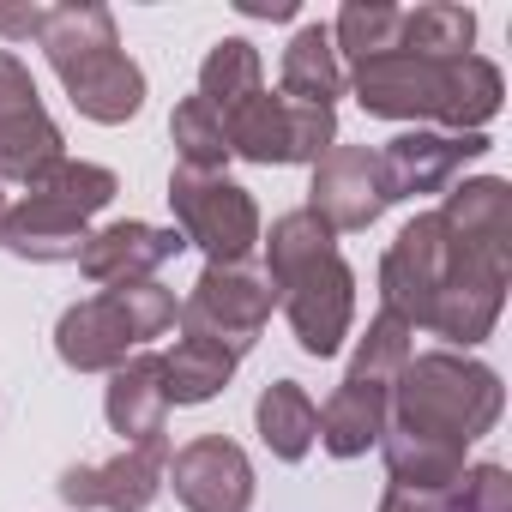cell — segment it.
I'll return each instance as SVG.
<instances>
[{
    "label": "cell",
    "instance_id": "cell-1",
    "mask_svg": "<svg viewBox=\"0 0 512 512\" xmlns=\"http://www.w3.org/2000/svg\"><path fill=\"white\" fill-rule=\"evenodd\" d=\"M506 410V386L488 362L458 350H410L392 380L380 458L392 488L404 494H446L464 476V452L494 434Z\"/></svg>",
    "mask_w": 512,
    "mask_h": 512
},
{
    "label": "cell",
    "instance_id": "cell-30",
    "mask_svg": "<svg viewBox=\"0 0 512 512\" xmlns=\"http://www.w3.org/2000/svg\"><path fill=\"white\" fill-rule=\"evenodd\" d=\"M380 512H446L440 494H404V488H386L380 494Z\"/></svg>",
    "mask_w": 512,
    "mask_h": 512
},
{
    "label": "cell",
    "instance_id": "cell-12",
    "mask_svg": "<svg viewBox=\"0 0 512 512\" xmlns=\"http://www.w3.org/2000/svg\"><path fill=\"white\" fill-rule=\"evenodd\" d=\"M163 476H169V440H145L103 464H67L55 488L73 512H151Z\"/></svg>",
    "mask_w": 512,
    "mask_h": 512
},
{
    "label": "cell",
    "instance_id": "cell-26",
    "mask_svg": "<svg viewBox=\"0 0 512 512\" xmlns=\"http://www.w3.org/2000/svg\"><path fill=\"white\" fill-rule=\"evenodd\" d=\"M169 139H175V157L181 169H223L229 163V139H223V121L205 97H181L175 115H169Z\"/></svg>",
    "mask_w": 512,
    "mask_h": 512
},
{
    "label": "cell",
    "instance_id": "cell-19",
    "mask_svg": "<svg viewBox=\"0 0 512 512\" xmlns=\"http://www.w3.org/2000/svg\"><path fill=\"white\" fill-rule=\"evenodd\" d=\"M386 404H392L386 386H368V380H350L344 374L338 392L320 404V446L332 458H362L386 434Z\"/></svg>",
    "mask_w": 512,
    "mask_h": 512
},
{
    "label": "cell",
    "instance_id": "cell-2",
    "mask_svg": "<svg viewBox=\"0 0 512 512\" xmlns=\"http://www.w3.org/2000/svg\"><path fill=\"white\" fill-rule=\"evenodd\" d=\"M344 91L374 121H434V133H482L500 115L506 79L488 55H410L386 49L344 73Z\"/></svg>",
    "mask_w": 512,
    "mask_h": 512
},
{
    "label": "cell",
    "instance_id": "cell-22",
    "mask_svg": "<svg viewBox=\"0 0 512 512\" xmlns=\"http://www.w3.org/2000/svg\"><path fill=\"white\" fill-rule=\"evenodd\" d=\"M253 428H260L266 452L284 458V464H302L320 440V404L308 398L302 380H272L260 392V404H253Z\"/></svg>",
    "mask_w": 512,
    "mask_h": 512
},
{
    "label": "cell",
    "instance_id": "cell-13",
    "mask_svg": "<svg viewBox=\"0 0 512 512\" xmlns=\"http://www.w3.org/2000/svg\"><path fill=\"white\" fill-rule=\"evenodd\" d=\"M386 175H380V157L368 145H332L320 163H314V181H308V211L332 229V235H362L386 217Z\"/></svg>",
    "mask_w": 512,
    "mask_h": 512
},
{
    "label": "cell",
    "instance_id": "cell-10",
    "mask_svg": "<svg viewBox=\"0 0 512 512\" xmlns=\"http://www.w3.org/2000/svg\"><path fill=\"white\" fill-rule=\"evenodd\" d=\"M272 308H278V290H272V278L260 266H205L199 284L187 290L175 326L205 332L223 350L247 356L253 344H260V332L272 326Z\"/></svg>",
    "mask_w": 512,
    "mask_h": 512
},
{
    "label": "cell",
    "instance_id": "cell-32",
    "mask_svg": "<svg viewBox=\"0 0 512 512\" xmlns=\"http://www.w3.org/2000/svg\"><path fill=\"white\" fill-rule=\"evenodd\" d=\"M7 211H13V199H7V187H0V235H7Z\"/></svg>",
    "mask_w": 512,
    "mask_h": 512
},
{
    "label": "cell",
    "instance_id": "cell-3",
    "mask_svg": "<svg viewBox=\"0 0 512 512\" xmlns=\"http://www.w3.org/2000/svg\"><path fill=\"white\" fill-rule=\"evenodd\" d=\"M266 247V278L278 290V308L302 344V356H338L350 326H356V272L338 253V235L308 211H284L272 217V235H260Z\"/></svg>",
    "mask_w": 512,
    "mask_h": 512
},
{
    "label": "cell",
    "instance_id": "cell-24",
    "mask_svg": "<svg viewBox=\"0 0 512 512\" xmlns=\"http://www.w3.org/2000/svg\"><path fill=\"white\" fill-rule=\"evenodd\" d=\"M398 25H404V7H392V0H344V13L332 25V49H338L344 73L398 49Z\"/></svg>",
    "mask_w": 512,
    "mask_h": 512
},
{
    "label": "cell",
    "instance_id": "cell-7",
    "mask_svg": "<svg viewBox=\"0 0 512 512\" xmlns=\"http://www.w3.org/2000/svg\"><path fill=\"white\" fill-rule=\"evenodd\" d=\"M464 278H494V284H506L512 272L482 266V260H464V253L452 247V235H446V223H440V211H416V217L392 235L386 260H380V314H392V320H404V326L416 332L422 314H428L452 284H464Z\"/></svg>",
    "mask_w": 512,
    "mask_h": 512
},
{
    "label": "cell",
    "instance_id": "cell-23",
    "mask_svg": "<svg viewBox=\"0 0 512 512\" xmlns=\"http://www.w3.org/2000/svg\"><path fill=\"white\" fill-rule=\"evenodd\" d=\"M260 91H266V61H260V49H253L247 37H223V43L205 49L193 97H205L217 109V121H229L241 103H253Z\"/></svg>",
    "mask_w": 512,
    "mask_h": 512
},
{
    "label": "cell",
    "instance_id": "cell-27",
    "mask_svg": "<svg viewBox=\"0 0 512 512\" xmlns=\"http://www.w3.org/2000/svg\"><path fill=\"white\" fill-rule=\"evenodd\" d=\"M416 332L404 326V320H392V314H374L368 320V332L356 338V356H350V380H368V386H386L392 392V380H398V368L410 362V344Z\"/></svg>",
    "mask_w": 512,
    "mask_h": 512
},
{
    "label": "cell",
    "instance_id": "cell-11",
    "mask_svg": "<svg viewBox=\"0 0 512 512\" xmlns=\"http://www.w3.org/2000/svg\"><path fill=\"white\" fill-rule=\"evenodd\" d=\"M61 157H67V139H61L55 115L43 109V91H37L31 67L13 49H0V187L7 181L31 187Z\"/></svg>",
    "mask_w": 512,
    "mask_h": 512
},
{
    "label": "cell",
    "instance_id": "cell-21",
    "mask_svg": "<svg viewBox=\"0 0 512 512\" xmlns=\"http://www.w3.org/2000/svg\"><path fill=\"white\" fill-rule=\"evenodd\" d=\"M278 91L314 109H338L344 97V61L332 49V25H302L278 61Z\"/></svg>",
    "mask_w": 512,
    "mask_h": 512
},
{
    "label": "cell",
    "instance_id": "cell-31",
    "mask_svg": "<svg viewBox=\"0 0 512 512\" xmlns=\"http://www.w3.org/2000/svg\"><path fill=\"white\" fill-rule=\"evenodd\" d=\"M247 19H296V0H235Z\"/></svg>",
    "mask_w": 512,
    "mask_h": 512
},
{
    "label": "cell",
    "instance_id": "cell-14",
    "mask_svg": "<svg viewBox=\"0 0 512 512\" xmlns=\"http://www.w3.org/2000/svg\"><path fill=\"white\" fill-rule=\"evenodd\" d=\"M380 175H386V199H428V193H446L464 163L488 157V133H434V127H410L398 139H386L380 151Z\"/></svg>",
    "mask_w": 512,
    "mask_h": 512
},
{
    "label": "cell",
    "instance_id": "cell-29",
    "mask_svg": "<svg viewBox=\"0 0 512 512\" xmlns=\"http://www.w3.org/2000/svg\"><path fill=\"white\" fill-rule=\"evenodd\" d=\"M43 13L49 7H0V31H7V37H37L43 31Z\"/></svg>",
    "mask_w": 512,
    "mask_h": 512
},
{
    "label": "cell",
    "instance_id": "cell-15",
    "mask_svg": "<svg viewBox=\"0 0 512 512\" xmlns=\"http://www.w3.org/2000/svg\"><path fill=\"white\" fill-rule=\"evenodd\" d=\"M163 488H175V500L187 512H247L253 506V458L229 434H199L181 452H169Z\"/></svg>",
    "mask_w": 512,
    "mask_h": 512
},
{
    "label": "cell",
    "instance_id": "cell-4",
    "mask_svg": "<svg viewBox=\"0 0 512 512\" xmlns=\"http://www.w3.org/2000/svg\"><path fill=\"white\" fill-rule=\"evenodd\" d=\"M55 79L67 85L73 109L97 127H127L145 109V73L139 61L121 49L115 13L97 7V0H79V7H49L43 31H37Z\"/></svg>",
    "mask_w": 512,
    "mask_h": 512
},
{
    "label": "cell",
    "instance_id": "cell-20",
    "mask_svg": "<svg viewBox=\"0 0 512 512\" xmlns=\"http://www.w3.org/2000/svg\"><path fill=\"white\" fill-rule=\"evenodd\" d=\"M235 350H223L217 338H205V332H187L181 326V338L163 350V392H169V410L181 404H211L229 380H235Z\"/></svg>",
    "mask_w": 512,
    "mask_h": 512
},
{
    "label": "cell",
    "instance_id": "cell-5",
    "mask_svg": "<svg viewBox=\"0 0 512 512\" xmlns=\"http://www.w3.org/2000/svg\"><path fill=\"white\" fill-rule=\"evenodd\" d=\"M115 193H121V175L115 169L85 163V157H61L7 211V235H0V247L19 253V260H31V266H67V260H79V253H85L91 217Z\"/></svg>",
    "mask_w": 512,
    "mask_h": 512
},
{
    "label": "cell",
    "instance_id": "cell-6",
    "mask_svg": "<svg viewBox=\"0 0 512 512\" xmlns=\"http://www.w3.org/2000/svg\"><path fill=\"white\" fill-rule=\"evenodd\" d=\"M181 302L163 284H127V290H97L73 302L55 320V356L73 374H115L127 356H139L151 338L175 332Z\"/></svg>",
    "mask_w": 512,
    "mask_h": 512
},
{
    "label": "cell",
    "instance_id": "cell-9",
    "mask_svg": "<svg viewBox=\"0 0 512 512\" xmlns=\"http://www.w3.org/2000/svg\"><path fill=\"white\" fill-rule=\"evenodd\" d=\"M223 139H229V157H247L260 169L320 163L338 145V109H314L284 91H260L223 121Z\"/></svg>",
    "mask_w": 512,
    "mask_h": 512
},
{
    "label": "cell",
    "instance_id": "cell-25",
    "mask_svg": "<svg viewBox=\"0 0 512 512\" xmlns=\"http://www.w3.org/2000/svg\"><path fill=\"white\" fill-rule=\"evenodd\" d=\"M470 43H476V13L470 7H452V0L404 7L398 49H410V55H470Z\"/></svg>",
    "mask_w": 512,
    "mask_h": 512
},
{
    "label": "cell",
    "instance_id": "cell-17",
    "mask_svg": "<svg viewBox=\"0 0 512 512\" xmlns=\"http://www.w3.org/2000/svg\"><path fill=\"white\" fill-rule=\"evenodd\" d=\"M440 223H446V235L464 260L512 272V181H500V175L452 181L446 205H440Z\"/></svg>",
    "mask_w": 512,
    "mask_h": 512
},
{
    "label": "cell",
    "instance_id": "cell-16",
    "mask_svg": "<svg viewBox=\"0 0 512 512\" xmlns=\"http://www.w3.org/2000/svg\"><path fill=\"white\" fill-rule=\"evenodd\" d=\"M187 241L163 223H145V217H121V223H103L91 229L85 253H79V272L97 284V290H127V284H157V272L175 260Z\"/></svg>",
    "mask_w": 512,
    "mask_h": 512
},
{
    "label": "cell",
    "instance_id": "cell-8",
    "mask_svg": "<svg viewBox=\"0 0 512 512\" xmlns=\"http://www.w3.org/2000/svg\"><path fill=\"white\" fill-rule=\"evenodd\" d=\"M169 211H175V235L205 253V266H247L266 235L253 193L241 181H229L223 169H181L175 163Z\"/></svg>",
    "mask_w": 512,
    "mask_h": 512
},
{
    "label": "cell",
    "instance_id": "cell-18",
    "mask_svg": "<svg viewBox=\"0 0 512 512\" xmlns=\"http://www.w3.org/2000/svg\"><path fill=\"white\" fill-rule=\"evenodd\" d=\"M103 416L109 428L127 440V446H145V440H169V392H163V356H127L115 374H109V392H103Z\"/></svg>",
    "mask_w": 512,
    "mask_h": 512
},
{
    "label": "cell",
    "instance_id": "cell-28",
    "mask_svg": "<svg viewBox=\"0 0 512 512\" xmlns=\"http://www.w3.org/2000/svg\"><path fill=\"white\" fill-rule=\"evenodd\" d=\"M446 512H512V476L506 464H470L446 494H440Z\"/></svg>",
    "mask_w": 512,
    "mask_h": 512
}]
</instances>
